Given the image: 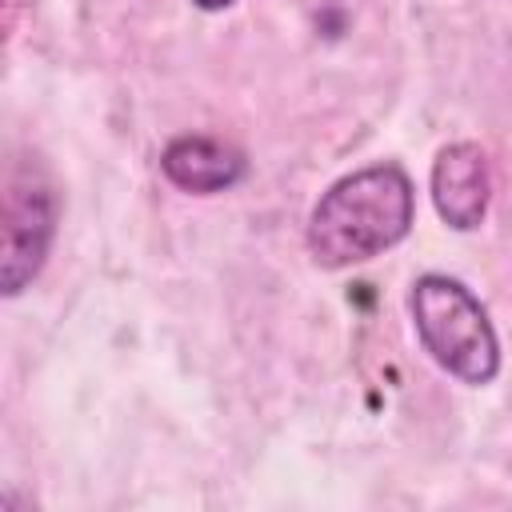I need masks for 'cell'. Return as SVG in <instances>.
Segmentation results:
<instances>
[{"instance_id":"obj_1","label":"cell","mask_w":512,"mask_h":512,"mask_svg":"<svg viewBox=\"0 0 512 512\" xmlns=\"http://www.w3.org/2000/svg\"><path fill=\"white\" fill-rule=\"evenodd\" d=\"M416 216V192L400 164H372L336 180L308 216V252L320 268L364 264L400 244Z\"/></svg>"},{"instance_id":"obj_6","label":"cell","mask_w":512,"mask_h":512,"mask_svg":"<svg viewBox=\"0 0 512 512\" xmlns=\"http://www.w3.org/2000/svg\"><path fill=\"white\" fill-rule=\"evenodd\" d=\"M196 8H204V12H220V8H228L232 0H192Z\"/></svg>"},{"instance_id":"obj_3","label":"cell","mask_w":512,"mask_h":512,"mask_svg":"<svg viewBox=\"0 0 512 512\" xmlns=\"http://www.w3.org/2000/svg\"><path fill=\"white\" fill-rule=\"evenodd\" d=\"M52 232H56V192L32 172H12L4 184V220H0L4 296H20L36 280L52 248Z\"/></svg>"},{"instance_id":"obj_4","label":"cell","mask_w":512,"mask_h":512,"mask_svg":"<svg viewBox=\"0 0 512 512\" xmlns=\"http://www.w3.org/2000/svg\"><path fill=\"white\" fill-rule=\"evenodd\" d=\"M488 200H492L488 152L472 140H456L440 148L432 164V204L440 220L456 232H472L488 216Z\"/></svg>"},{"instance_id":"obj_2","label":"cell","mask_w":512,"mask_h":512,"mask_svg":"<svg viewBox=\"0 0 512 512\" xmlns=\"http://www.w3.org/2000/svg\"><path fill=\"white\" fill-rule=\"evenodd\" d=\"M424 352L464 384H488L500 372V344L480 300L452 276L428 272L408 296Z\"/></svg>"},{"instance_id":"obj_5","label":"cell","mask_w":512,"mask_h":512,"mask_svg":"<svg viewBox=\"0 0 512 512\" xmlns=\"http://www.w3.org/2000/svg\"><path fill=\"white\" fill-rule=\"evenodd\" d=\"M160 172L176 188L208 196V192L232 188L244 176V156L208 136H176L160 156Z\"/></svg>"}]
</instances>
